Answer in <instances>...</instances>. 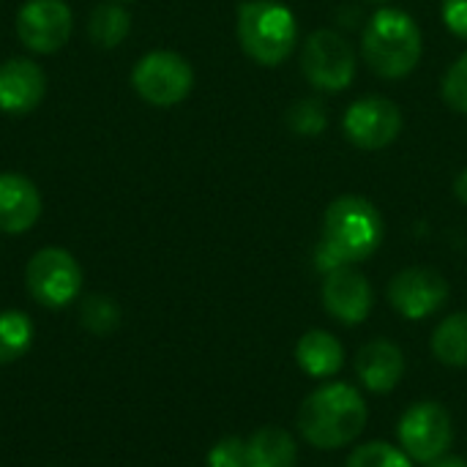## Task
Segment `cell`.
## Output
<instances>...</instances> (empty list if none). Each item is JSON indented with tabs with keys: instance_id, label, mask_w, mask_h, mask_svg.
I'll list each match as a JSON object with an SVG mask.
<instances>
[{
	"instance_id": "obj_1",
	"label": "cell",
	"mask_w": 467,
	"mask_h": 467,
	"mask_svg": "<svg viewBox=\"0 0 467 467\" xmlns=\"http://www.w3.org/2000/svg\"><path fill=\"white\" fill-rule=\"evenodd\" d=\"M383 233V216L367 197H337L323 216V238L315 249V268L328 274L334 268L369 260L380 249Z\"/></svg>"
},
{
	"instance_id": "obj_2",
	"label": "cell",
	"mask_w": 467,
	"mask_h": 467,
	"mask_svg": "<svg viewBox=\"0 0 467 467\" xmlns=\"http://www.w3.org/2000/svg\"><path fill=\"white\" fill-rule=\"evenodd\" d=\"M367 419L369 410L356 386L323 383L301 402L296 427L309 446L320 451H337L358 441Z\"/></svg>"
},
{
	"instance_id": "obj_3",
	"label": "cell",
	"mask_w": 467,
	"mask_h": 467,
	"mask_svg": "<svg viewBox=\"0 0 467 467\" xmlns=\"http://www.w3.org/2000/svg\"><path fill=\"white\" fill-rule=\"evenodd\" d=\"M361 52L367 66L383 79L408 77L424 52L419 22L402 8H380L364 27Z\"/></svg>"
},
{
	"instance_id": "obj_4",
	"label": "cell",
	"mask_w": 467,
	"mask_h": 467,
	"mask_svg": "<svg viewBox=\"0 0 467 467\" xmlns=\"http://www.w3.org/2000/svg\"><path fill=\"white\" fill-rule=\"evenodd\" d=\"M238 41L254 63L274 68L296 49V14L279 0H244L238 5Z\"/></svg>"
},
{
	"instance_id": "obj_5",
	"label": "cell",
	"mask_w": 467,
	"mask_h": 467,
	"mask_svg": "<svg viewBox=\"0 0 467 467\" xmlns=\"http://www.w3.org/2000/svg\"><path fill=\"white\" fill-rule=\"evenodd\" d=\"M397 438H400V449L413 462L430 465L441 460L443 454H449L451 449V441H454L451 413L435 400L416 402L402 413Z\"/></svg>"
},
{
	"instance_id": "obj_6",
	"label": "cell",
	"mask_w": 467,
	"mask_h": 467,
	"mask_svg": "<svg viewBox=\"0 0 467 467\" xmlns=\"http://www.w3.org/2000/svg\"><path fill=\"white\" fill-rule=\"evenodd\" d=\"M131 85L142 101L153 107H175L192 93L194 71L183 55L156 49L137 60L131 71Z\"/></svg>"
},
{
	"instance_id": "obj_7",
	"label": "cell",
	"mask_w": 467,
	"mask_h": 467,
	"mask_svg": "<svg viewBox=\"0 0 467 467\" xmlns=\"http://www.w3.org/2000/svg\"><path fill=\"white\" fill-rule=\"evenodd\" d=\"M301 68L312 88L339 93L356 79V49L337 30H317L304 44Z\"/></svg>"
},
{
	"instance_id": "obj_8",
	"label": "cell",
	"mask_w": 467,
	"mask_h": 467,
	"mask_svg": "<svg viewBox=\"0 0 467 467\" xmlns=\"http://www.w3.org/2000/svg\"><path fill=\"white\" fill-rule=\"evenodd\" d=\"M25 282L30 296L49 309L71 304L82 290V268L66 249L47 246L36 252L25 268Z\"/></svg>"
},
{
	"instance_id": "obj_9",
	"label": "cell",
	"mask_w": 467,
	"mask_h": 467,
	"mask_svg": "<svg viewBox=\"0 0 467 467\" xmlns=\"http://www.w3.org/2000/svg\"><path fill=\"white\" fill-rule=\"evenodd\" d=\"M345 134L361 150L389 148L402 131V109L383 96H367L350 104L345 112Z\"/></svg>"
},
{
	"instance_id": "obj_10",
	"label": "cell",
	"mask_w": 467,
	"mask_h": 467,
	"mask_svg": "<svg viewBox=\"0 0 467 467\" xmlns=\"http://www.w3.org/2000/svg\"><path fill=\"white\" fill-rule=\"evenodd\" d=\"M389 301L405 320H424L449 301V282L424 265H410L389 282Z\"/></svg>"
},
{
	"instance_id": "obj_11",
	"label": "cell",
	"mask_w": 467,
	"mask_h": 467,
	"mask_svg": "<svg viewBox=\"0 0 467 467\" xmlns=\"http://www.w3.org/2000/svg\"><path fill=\"white\" fill-rule=\"evenodd\" d=\"M74 27L71 8L63 0H27L16 14L19 41L38 55H52L66 47Z\"/></svg>"
},
{
	"instance_id": "obj_12",
	"label": "cell",
	"mask_w": 467,
	"mask_h": 467,
	"mask_svg": "<svg viewBox=\"0 0 467 467\" xmlns=\"http://www.w3.org/2000/svg\"><path fill=\"white\" fill-rule=\"evenodd\" d=\"M375 304V293L369 279L356 271L353 265L334 268L323 279V306L326 312L345 323V326H358L369 317Z\"/></svg>"
},
{
	"instance_id": "obj_13",
	"label": "cell",
	"mask_w": 467,
	"mask_h": 467,
	"mask_svg": "<svg viewBox=\"0 0 467 467\" xmlns=\"http://www.w3.org/2000/svg\"><path fill=\"white\" fill-rule=\"evenodd\" d=\"M47 93V77L41 66L27 57H11L0 66V109L5 115L33 112Z\"/></svg>"
},
{
	"instance_id": "obj_14",
	"label": "cell",
	"mask_w": 467,
	"mask_h": 467,
	"mask_svg": "<svg viewBox=\"0 0 467 467\" xmlns=\"http://www.w3.org/2000/svg\"><path fill=\"white\" fill-rule=\"evenodd\" d=\"M358 383L372 394H391L405 375V353L391 339H369L356 353Z\"/></svg>"
},
{
	"instance_id": "obj_15",
	"label": "cell",
	"mask_w": 467,
	"mask_h": 467,
	"mask_svg": "<svg viewBox=\"0 0 467 467\" xmlns=\"http://www.w3.org/2000/svg\"><path fill=\"white\" fill-rule=\"evenodd\" d=\"M41 216V194L36 183L19 172L0 175V233H27Z\"/></svg>"
},
{
	"instance_id": "obj_16",
	"label": "cell",
	"mask_w": 467,
	"mask_h": 467,
	"mask_svg": "<svg viewBox=\"0 0 467 467\" xmlns=\"http://www.w3.org/2000/svg\"><path fill=\"white\" fill-rule=\"evenodd\" d=\"M296 361L304 375H309L315 380H328L345 367V348L331 331L312 328L298 339Z\"/></svg>"
},
{
	"instance_id": "obj_17",
	"label": "cell",
	"mask_w": 467,
	"mask_h": 467,
	"mask_svg": "<svg viewBox=\"0 0 467 467\" xmlns=\"http://www.w3.org/2000/svg\"><path fill=\"white\" fill-rule=\"evenodd\" d=\"M249 467H296L298 443L285 427H260L246 441Z\"/></svg>"
},
{
	"instance_id": "obj_18",
	"label": "cell",
	"mask_w": 467,
	"mask_h": 467,
	"mask_svg": "<svg viewBox=\"0 0 467 467\" xmlns=\"http://www.w3.org/2000/svg\"><path fill=\"white\" fill-rule=\"evenodd\" d=\"M432 356L454 369L467 367V312H454L432 331Z\"/></svg>"
},
{
	"instance_id": "obj_19",
	"label": "cell",
	"mask_w": 467,
	"mask_h": 467,
	"mask_svg": "<svg viewBox=\"0 0 467 467\" xmlns=\"http://www.w3.org/2000/svg\"><path fill=\"white\" fill-rule=\"evenodd\" d=\"M129 30H131V16L118 3L96 5L93 14H90V22H88V33H90L93 44H99L104 49L118 47L129 36Z\"/></svg>"
},
{
	"instance_id": "obj_20",
	"label": "cell",
	"mask_w": 467,
	"mask_h": 467,
	"mask_svg": "<svg viewBox=\"0 0 467 467\" xmlns=\"http://www.w3.org/2000/svg\"><path fill=\"white\" fill-rule=\"evenodd\" d=\"M33 342V323L25 312H0V367L19 361Z\"/></svg>"
},
{
	"instance_id": "obj_21",
	"label": "cell",
	"mask_w": 467,
	"mask_h": 467,
	"mask_svg": "<svg viewBox=\"0 0 467 467\" xmlns=\"http://www.w3.org/2000/svg\"><path fill=\"white\" fill-rule=\"evenodd\" d=\"M345 467H413V460L391 443L372 441L350 451Z\"/></svg>"
},
{
	"instance_id": "obj_22",
	"label": "cell",
	"mask_w": 467,
	"mask_h": 467,
	"mask_svg": "<svg viewBox=\"0 0 467 467\" xmlns=\"http://www.w3.org/2000/svg\"><path fill=\"white\" fill-rule=\"evenodd\" d=\"M120 323V309L115 306L112 298L107 296H88L85 304H82V326L96 334V337H104L109 331H115Z\"/></svg>"
},
{
	"instance_id": "obj_23",
	"label": "cell",
	"mask_w": 467,
	"mask_h": 467,
	"mask_svg": "<svg viewBox=\"0 0 467 467\" xmlns=\"http://www.w3.org/2000/svg\"><path fill=\"white\" fill-rule=\"evenodd\" d=\"M287 123H290V129H293L296 134H301V137H317V134L326 131L328 115H326L323 101H317V99H301L298 104L290 107Z\"/></svg>"
},
{
	"instance_id": "obj_24",
	"label": "cell",
	"mask_w": 467,
	"mask_h": 467,
	"mask_svg": "<svg viewBox=\"0 0 467 467\" xmlns=\"http://www.w3.org/2000/svg\"><path fill=\"white\" fill-rule=\"evenodd\" d=\"M443 99L451 109L467 115V49L451 63L443 77Z\"/></svg>"
},
{
	"instance_id": "obj_25",
	"label": "cell",
	"mask_w": 467,
	"mask_h": 467,
	"mask_svg": "<svg viewBox=\"0 0 467 467\" xmlns=\"http://www.w3.org/2000/svg\"><path fill=\"white\" fill-rule=\"evenodd\" d=\"M208 467H249L246 441L230 435V438H222L219 443H213V449L208 451Z\"/></svg>"
},
{
	"instance_id": "obj_26",
	"label": "cell",
	"mask_w": 467,
	"mask_h": 467,
	"mask_svg": "<svg viewBox=\"0 0 467 467\" xmlns=\"http://www.w3.org/2000/svg\"><path fill=\"white\" fill-rule=\"evenodd\" d=\"M441 14H443L446 27L454 36H460V38L467 41V0H443Z\"/></svg>"
},
{
	"instance_id": "obj_27",
	"label": "cell",
	"mask_w": 467,
	"mask_h": 467,
	"mask_svg": "<svg viewBox=\"0 0 467 467\" xmlns=\"http://www.w3.org/2000/svg\"><path fill=\"white\" fill-rule=\"evenodd\" d=\"M454 194H457L460 202H465L467 205V167L457 175V181H454Z\"/></svg>"
},
{
	"instance_id": "obj_28",
	"label": "cell",
	"mask_w": 467,
	"mask_h": 467,
	"mask_svg": "<svg viewBox=\"0 0 467 467\" xmlns=\"http://www.w3.org/2000/svg\"><path fill=\"white\" fill-rule=\"evenodd\" d=\"M427 467H467V460H462V457H451V454H443L441 460L430 462Z\"/></svg>"
}]
</instances>
